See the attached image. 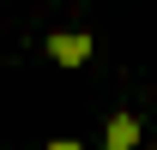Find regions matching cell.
Wrapping results in <instances>:
<instances>
[{
  "instance_id": "1",
  "label": "cell",
  "mask_w": 157,
  "mask_h": 150,
  "mask_svg": "<svg viewBox=\"0 0 157 150\" xmlns=\"http://www.w3.org/2000/svg\"><path fill=\"white\" fill-rule=\"evenodd\" d=\"M48 54H55L60 66H85V60H91V36H85V30H55V36H48Z\"/></svg>"
},
{
  "instance_id": "2",
  "label": "cell",
  "mask_w": 157,
  "mask_h": 150,
  "mask_svg": "<svg viewBox=\"0 0 157 150\" xmlns=\"http://www.w3.org/2000/svg\"><path fill=\"white\" fill-rule=\"evenodd\" d=\"M103 144H109V150H133V144H139V120H133V114H109Z\"/></svg>"
},
{
  "instance_id": "3",
  "label": "cell",
  "mask_w": 157,
  "mask_h": 150,
  "mask_svg": "<svg viewBox=\"0 0 157 150\" xmlns=\"http://www.w3.org/2000/svg\"><path fill=\"white\" fill-rule=\"evenodd\" d=\"M42 150H78V144H73V138H60V144H42Z\"/></svg>"
}]
</instances>
